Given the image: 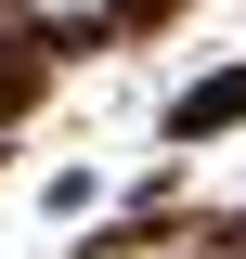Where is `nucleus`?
Wrapping results in <instances>:
<instances>
[{
	"label": "nucleus",
	"mask_w": 246,
	"mask_h": 259,
	"mask_svg": "<svg viewBox=\"0 0 246 259\" xmlns=\"http://www.w3.org/2000/svg\"><path fill=\"white\" fill-rule=\"evenodd\" d=\"M39 13H104V0H39Z\"/></svg>",
	"instance_id": "f257e3e1"
}]
</instances>
